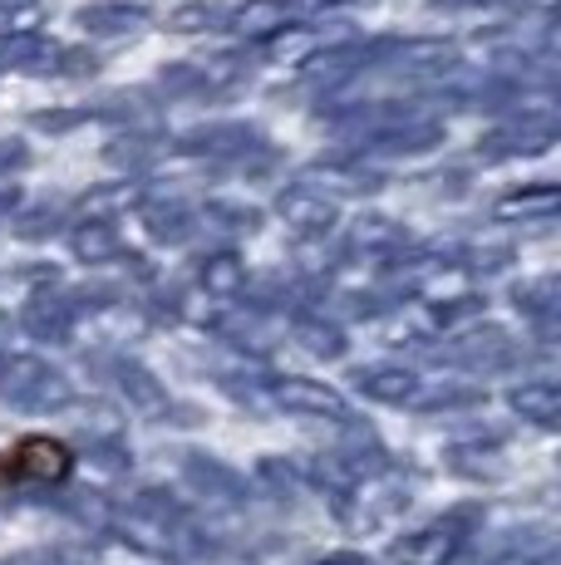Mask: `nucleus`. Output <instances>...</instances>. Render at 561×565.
I'll use <instances>...</instances> for the list:
<instances>
[{"instance_id":"f257e3e1","label":"nucleus","mask_w":561,"mask_h":565,"mask_svg":"<svg viewBox=\"0 0 561 565\" xmlns=\"http://www.w3.org/2000/svg\"><path fill=\"white\" fill-rule=\"evenodd\" d=\"M74 472V452L60 438H20L0 452V482H64Z\"/></svg>"},{"instance_id":"f03ea898","label":"nucleus","mask_w":561,"mask_h":565,"mask_svg":"<svg viewBox=\"0 0 561 565\" xmlns=\"http://www.w3.org/2000/svg\"><path fill=\"white\" fill-rule=\"evenodd\" d=\"M310 6H336V0H310Z\"/></svg>"}]
</instances>
